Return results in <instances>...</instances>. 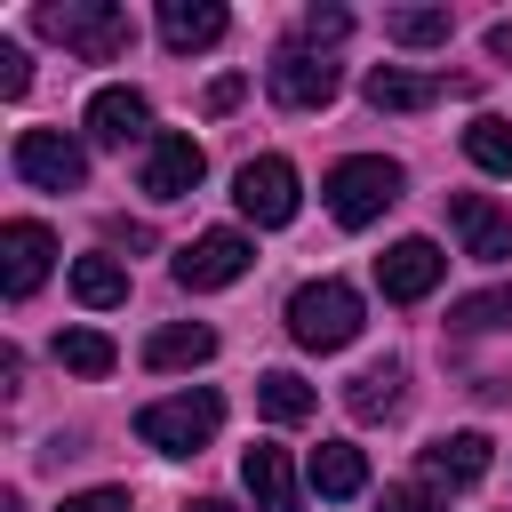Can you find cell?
Returning a JSON list of instances; mask_svg holds the SVG:
<instances>
[{
  "label": "cell",
  "mask_w": 512,
  "mask_h": 512,
  "mask_svg": "<svg viewBox=\"0 0 512 512\" xmlns=\"http://www.w3.org/2000/svg\"><path fill=\"white\" fill-rule=\"evenodd\" d=\"M240 480H248L256 512H304V504H296V472H288V448H248V456H240Z\"/></svg>",
  "instance_id": "18"
},
{
  "label": "cell",
  "mask_w": 512,
  "mask_h": 512,
  "mask_svg": "<svg viewBox=\"0 0 512 512\" xmlns=\"http://www.w3.org/2000/svg\"><path fill=\"white\" fill-rule=\"evenodd\" d=\"M344 32H352V16H344V8H304V40H320V48H328V40H344Z\"/></svg>",
  "instance_id": "28"
},
{
  "label": "cell",
  "mask_w": 512,
  "mask_h": 512,
  "mask_svg": "<svg viewBox=\"0 0 512 512\" xmlns=\"http://www.w3.org/2000/svg\"><path fill=\"white\" fill-rule=\"evenodd\" d=\"M304 472H312V488H320V496H360V488H368V456H360L352 440H320Z\"/></svg>",
  "instance_id": "19"
},
{
  "label": "cell",
  "mask_w": 512,
  "mask_h": 512,
  "mask_svg": "<svg viewBox=\"0 0 512 512\" xmlns=\"http://www.w3.org/2000/svg\"><path fill=\"white\" fill-rule=\"evenodd\" d=\"M88 136L96 144H152L160 128H152V104H144V88H96L88 96Z\"/></svg>",
  "instance_id": "13"
},
{
  "label": "cell",
  "mask_w": 512,
  "mask_h": 512,
  "mask_svg": "<svg viewBox=\"0 0 512 512\" xmlns=\"http://www.w3.org/2000/svg\"><path fill=\"white\" fill-rule=\"evenodd\" d=\"M360 96H368L376 112H432V104H440V80H432V72H408V64H376V72L360 80Z\"/></svg>",
  "instance_id": "14"
},
{
  "label": "cell",
  "mask_w": 512,
  "mask_h": 512,
  "mask_svg": "<svg viewBox=\"0 0 512 512\" xmlns=\"http://www.w3.org/2000/svg\"><path fill=\"white\" fill-rule=\"evenodd\" d=\"M344 408H352L360 424H376V416H392V408H400V368H392V360H376V368H360V376L344 384Z\"/></svg>",
  "instance_id": "22"
},
{
  "label": "cell",
  "mask_w": 512,
  "mask_h": 512,
  "mask_svg": "<svg viewBox=\"0 0 512 512\" xmlns=\"http://www.w3.org/2000/svg\"><path fill=\"white\" fill-rule=\"evenodd\" d=\"M40 32L64 40V48L88 56V64H112V56H128V40H136L128 8H112V0H48V8H40Z\"/></svg>",
  "instance_id": "1"
},
{
  "label": "cell",
  "mask_w": 512,
  "mask_h": 512,
  "mask_svg": "<svg viewBox=\"0 0 512 512\" xmlns=\"http://www.w3.org/2000/svg\"><path fill=\"white\" fill-rule=\"evenodd\" d=\"M288 336H296L304 352H344V344L360 336V288H344V280H304V288L288 296Z\"/></svg>",
  "instance_id": "3"
},
{
  "label": "cell",
  "mask_w": 512,
  "mask_h": 512,
  "mask_svg": "<svg viewBox=\"0 0 512 512\" xmlns=\"http://www.w3.org/2000/svg\"><path fill=\"white\" fill-rule=\"evenodd\" d=\"M248 264H256L248 232H200L192 248H176V288L208 296V288H232V280H240Z\"/></svg>",
  "instance_id": "6"
},
{
  "label": "cell",
  "mask_w": 512,
  "mask_h": 512,
  "mask_svg": "<svg viewBox=\"0 0 512 512\" xmlns=\"http://www.w3.org/2000/svg\"><path fill=\"white\" fill-rule=\"evenodd\" d=\"M264 88H272V104H288V112H320L328 96H336V64L320 56V48H280L272 56V72H264Z\"/></svg>",
  "instance_id": "7"
},
{
  "label": "cell",
  "mask_w": 512,
  "mask_h": 512,
  "mask_svg": "<svg viewBox=\"0 0 512 512\" xmlns=\"http://www.w3.org/2000/svg\"><path fill=\"white\" fill-rule=\"evenodd\" d=\"M448 224H456L464 256H480V264H504V256H512V208H496V200H480V192H456V200H448Z\"/></svg>",
  "instance_id": "12"
},
{
  "label": "cell",
  "mask_w": 512,
  "mask_h": 512,
  "mask_svg": "<svg viewBox=\"0 0 512 512\" xmlns=\"http://www.w3.org/2000/svg\"><path fill=\"white\" fill-rule=\"evenodd\" d=\"M320 192H328V216L360 232V224H376V216L400 200V160H384V152H352V160L328 168Z\"/></svg>",
  "instance_id": "2"
},
{
  "label": "cell",
  "mask_w": 512,
  "mask_h": 512,
  "mask_svg": "<svg viewBox=\"0 0 512 512\" xmlns=\"http://www.w3.org/2000/svg\"><path fill=\"white\" fill-rule=\"evenodd\" d=\"M376 512H440V504H432V488H384Z\"/></svg>",
  "instance_id": "30"
},
{
  "label": "cell",
  "mask_w": 512,
  "mask_h": 512,
  "mask_svg": "<svg viewBox=\"0 0 512 512\" xmlns=\"http://www.w3.org/2000/svg\"><path fill=\"white\" fill-rule=\"evenodd\" d=\"M384 32H392L400 48H440V40L456 32V16H448V8H392Z\"/></svg>",
  "instance_id": "25"
},
{
  "label": "cell",
  "mask_w": 512,
  "mask_h": 512,
  "mask_svg": "<svg viewBox=\"0 0 512 512\" xmlns=\"http://www.w3.org/2000/svg\"><path fill=\"white\" fill-rule=\"evenodd\" d=\"M200 360H216V328H200V320H168V328H152L144 336V368H200Z\"/></svg>",
  "instance_id": "17"
},
{
  "label": "cell",
  "mask_w": 512,
  "mask_h": 512,
  "mask_svg": "<svg viewBox=\"0 0 512 512\" xmlns=\"http://www.w3.org/2000/svg\"><path fill=\"white\" fill-rule=\"evenodd\" d=\"M440 272H448V256H440L432 240H400V248L376 256V288H384L392 304H424V296L440 288Z\"/></svg>",
  "instance_id": "11"
},
{
  "label": "cell",
  "mask_w": 512,
  "mask_h": 512,
  "mask_svg": "<svg viewBox=\"0 0 512 512\" xmlns=\"http://www.w3.org/2000/svg\"><path fill=\"white\" fill-rule=\"evenodd\" d=\"M488 56H496V64H512V24H488Z\"/></svg>",
  "instance_id": "32"
},
{
  "label": "cell",
  "mask_w": 512,
  "mask_h": 512,
  "mask_svg": "<svg viewBox=\"0 0 512 512\" xmlns=\"http://www.w3.org/2000/svg\"><path fill=\"white\" fill-rule=\"evenodd\" d=\"M192 512H232V504H224V496H200V504H192Z\"/></svg>",
  "instance_id": "33"
},
{
  "label": "cell",
  "mask_w": 512,
  "mask_h": 512,
  "mask_svg": "<svg viewBox=\"0 0 512 512\" xmlns=\"http://www.w3.org/2000/svg\"><path fill=\"white\" fill-rule=\"evenodd\" d=\"M232 200H240V216H248V224H264V232H272V224H288V216H296V168H288L280 152H264V160H248V168L232 176Z\"/></svg>",
  "instance_id": "9"
},
{
  "label": "cell",
  "mask_w": 512,
  "mask_h": 512,
  "mask_svg": "<svg viewBox=\"0 0 512 512\" xmlns=\"http://www.w3.org/2000/svg\"><path fill=\"white\" fill-rule=\"evenodd\" d=\"M200 176H208V152H200L184 128H160V136L144 144V176H136L144 200H184Z\"/></svg>",
  "instance_id": "8"
},
{
  "label": "cell",
  "mask_w": 512,
  "mask_h": 512,
  "mask_svg": "<svg viewBox=\"0 0 512 512\" xmlns=\"http://www.w3.org/2000/svg\"><path fill=\"white\" fill-rule=\"evenodd\" d=\"M8 160H16V176L40 184V192H80V184H88V152H80L64 128H24Z\"/></svg>",
  "instance_id": "5"
},
{
  "label": "cell",
  "mask_w": 512,
  "mask_h": 512,
  "mask_svg": "<svg viewBox=\"0 0 512 512\" xmlns=\"http://www.w3.org/2000/svg\"><path fill=\"white\" fill-rule=\"evenodd\" d=\"M256 408H264L272 424H304V416L320 408V392H312L296 368H264V376H256Z\"/></svg>",
  "instance_id": "20"
},
{
  "label": "cell",
  "mask_w": 512,
  "mask_h": 512,
  "mask_svg": "<svg viewBox=\"0 0 512 512\" xmlns=\"http://www.w3.org/2000/svg\"><path fill=\"white\" fill-rule=\"evenodd\" d=\"M72 296H80L88 312L128 304V264H120V256H80V264H72Z\"/></svg>",
  "instance_id": "21"
},
{
  "label": "cell",
  "mask_w": 512,
  "mask_h": 512,
  "mask_svg": "<svg viewBox=\"0 0 512 512\" xmlns=\"http://www.w3.org/2000/svg\"><path fill=\"white\" fill-rule=\"evenodd\" d=\"M56 360H64L72 376H112V360H120V352H112V336H104V328H64V336H56Z\"/></svg>",
  "instance_id": "24"
},
{
  "label": "cell",
  "mask_w": 512,
  "mask_h": 512,
  "mask_svg": "<svg viewBox=\"0 0 512 512\" xmlns=\"http://www.w3.org/2000/svg\"><path fill=\"white\" fill-rule=\"evenodd\" d=\"M488 472V440L480 432H448L424 448V488H472Z\"/></svg>",
  "instance_id": "15"
},
{
  "label": "cell",
  "mask_w": 512,
  "mask_h": 512,
  "mask_svg": "<svg viewBox=\"0 0 512 512\" xmlns=\"http://www.w3.org/2000/svg\"><path fill=\"white\" fill-rule=\"evenodd\" d=\"M240 96H248V80H240V72H224V80H208V112H232Z\"/></svg>",
  "instance_id": "31"
},
{
  "label": "cell",
  "mask_w": 512,
  "mask_h": 512,
  "mask_svg": "<svg viewBox=\"0 0 512 512\" xmlns=\"http://www.w3.org/2000/svg\"><path fill=\"white\" fill-rule=\"evenodd\" d=\"M160 40H168L176 56L216 48V40H224V8H216V0H160Z\"/></svg>",
  "instance_id": "16"
},
{
  "label": "cell",
  "mask_w": 512,
  "mask_h": 512,
  "mask_svg": "<svg viewBox=\"0 0 512 512\" xmlns=\"http://www.w3.org/2000/svg\"><path fill=\"white\" fill-rule=\"evenodd\" d=\"M48 264H56V240H48V224H32V216H16V224H0V288L24 304L40 280H48Z\"/></svg>",
  "instance_id": "10"
},
{
  "label": "cell",
  "mask_w": 512,
  "mask_h": 512,
  "mask_svg": "<svg viewBox=\"0 0 512 512\" xmlns=\"http://www.w3.org/2000/svg\"><path fill=\"white\" fill-rule=\"evenodd\" d=\"M464 160H472V168H488V176H512V120L480 112V120L464 128Z\"/></svg>",
  "instance_id": "23"
},
{
  "label": "cell",
  "mask_w": 512,
  "mask_h": 512,
  "mask_svg": "<svg viewBox=\"0 0 512 512\" xmlns=\"http://www.w3.org/2000/svg\"><path fill=\"white\" fill-rule=\"evenodd\" d=\"M56 512H128V488H80V496H64Z\"/></svg>",
  "instance_id": "29"
},
{
  "label": "cell",
  "mask_w": 512,
  "mask_h": 512,
  "mask_svg": "<svg viewBox=\"0 0 512 512\" xmlns=\"http://www.w3.org/2000/svg\"><path fill=\"white\" fill-rule=\"evenodd\" d=\"M448 320H456V328H512V288H480V296H464Z\"/></svg>",
  "instance_id": "26"
},
{
  "label": "cell",
  "mask_w": 512,
  "mask_h": 512,
  "mask_svg": "<svg viewBox=\"0 0 512 512\" xmlns=\"http://www.w3.org/2000/svg\"><path fill=\"white\" fill-rule=\"evenodd\" d=\"M216 424H224V400L216 392H168V400H152L136 416V440L160 448V456H200L216 440Z\"/></svg>",
  "instance_id": "4"
},
{
  "label": "cell",
  "mask_w": 512,
  "mask_h": 512,
  "mask_svg": "<svg viewBox=\"0 0 512 512\" xmlns=\"http://www.w3.org/2000/svg\"><path fill=\"white\" fill-rule=\"evenodd\" d=\"M24 88H32V56L16 40H0V96H24Z\"/></svg>",
  "instance_id": "27"
}]
</instances>
